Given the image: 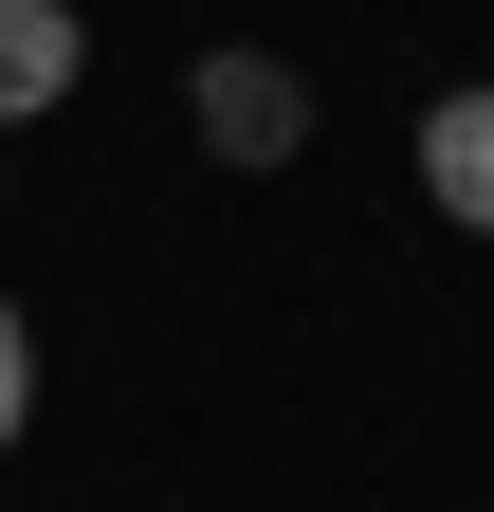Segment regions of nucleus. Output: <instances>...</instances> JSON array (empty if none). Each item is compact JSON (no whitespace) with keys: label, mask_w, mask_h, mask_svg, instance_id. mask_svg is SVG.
<instances>
[{"label":"nucleus","mask_w":494,"mask_h":512,"mask_svg":"<svg viewBox=\"0 0 494 512\" xmlns=\"http://www.w3.org/2000/svg\"><path fill=\"white\" fill-rule=\"evenodd\" d=\"M202 147H220V165H293V147H312V74L257 55V37H220V55H202Z\"/></svg>","instance_id":"nucleus-1"},{"label":"nucleus","mask_w":494,"mask_h":512,"mask_svg":"<svg viewBox=\"0 0 494 512\" xmlns=\"http://www.w3.org/2000/svg\"><path fill=\"white\" fill-rule=\"evenodd\" d=\"M421 202H440L458 238H494V74H458L440 110H421Z\"/></svg>","instance_id":"nucleus-2"},{"label":"nucleus","mask_w":494,"mask_h":512,"mask_svg":"<svg viewBox=\"0 0 494 512\" xmlns=\"http://www.w3.org/2000/svg\"><path fill=\"white\" fill-rule=\"evenodd\" d=\"M74 74H92V19H74V0H0V128H37Z\"/></svg>","instance_id":"nucleus-3"},{"label":"nucleus","mask_w":494,"mask_h":512,"mask_svg":"<svg viewBox=\"0 0 494 512\" xmlns=\"http://www.w3.org/2000/svg\"><path fill=\"white\" fill-rule=\"evenodd\" d=\"M37 421V330H19V293H0V439Z\"/></svg>","instance_id":"nucleus-4"}]
</instances>
